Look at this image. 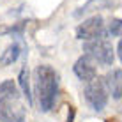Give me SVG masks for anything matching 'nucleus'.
<instances>
[{
  "label": "nucleus",
  "instance_id": "nucleus-1",
  "mask_svg": "<svg viewBox=\"0 0 122 122\" xmlns=\"http://www.w3.org/2000/svg\"><path fill=\"white\" fill-rule=\"evenodd\" d=\"M34 74H36V94L39 108L43 112H50L58 94V73L51 66L41 64L36 67Z\"/></svg>",
  "mask_w": 122,
  "mask_h": 122
},
{
  "label": "nucleus",
  "instance_id": "nucleus-2",
  "mask_svg": "<svg viewBox=\"0 0 122 122\" xmlns=\"http://www.w3.org/2000/svg\"><path fill=\"white\" fill-rule=\"evenodd\" d=\"M83 51L85 55L92 57L97 64L103 66H112L115 60V51L108 37H96L90 41H83Z\"/></svg>",
  "mask_w": 122,
  "mask_h": 122
},
{
  "label": "nucleus",
  "instance_id": "nucleus-3",
  "mask_svg": "<svg viewBox=\"0 0 122 122\" xmlns=\"http://www.w3.org/2000/svg\"><path fill=\"white\" fill-rule=\"evenodd\" d=\"M83 94H85V101L96 112L104 110V106L108 104V97H110L106 83H104V78H94L92 81H89Z\"/></svg>",
  "mask_w": 122,
  "mask_h": 122
},
{
  "label": "nucleus",
  "instance_id": "nucleus-4",
  "mask_svg": "<svg viewBox=\"0 0 122 122\" xmlns=\"http://www.w3.org/2000/svg\"><path fill=\"white\" fill-rule=\"evenodd\" d=\"M76 37L80 41H90V39H96V37H108L104 20L99 14L83 20L76 27Z\"/></svg>",
  "mask_w": 122,
  "mask_h": 122
},
{
  "label": "nucleus",
  "instance_id": "nucleus-5",
  "mask_svg": "<svg viewBox=\"0 0 122 122\" xmlns=\"http://www.w3.org/2000/svg\"><path fill=\"white\" fill-rule=\"evenodd\" d=\"M73 71L81 81L89 83L94 78H97V62H96L92 57H89V55H81L76 62H74Z\"/></svg>",
  "mask_w": 122,
  "mask_h": 122
},
{
  "label": "nucleus",
  "instance_id": "nucleus-6",
  "mask_svg": "<svg viewBox=\"0 0 122 122\" xmlns=\"http://www.w3.org/2000/svg\"><path fill=\"white\" fill-rule=\"evenodd\" d=\"M104 83L113 99H122V69H112L104 78Z\"/></svg>",
  "mask_w": 122,
  "mask_h": 122
},
{
  "label": "nucleus",
  "instance_id": "nucleus-7",
  "mask_svg": "<svg viewBox=\"0 0 122 122\" xmlns=\"http://www.w3.org/2000/svg\"><path fill=\"white\" fill-rule=\"evenodd\" d=\"M20 55H21V46H20L18 43L9 44L2 51V55H0V66H11V64H14V62L20 58Z\"/></svg>",
  "mask_w": 122,
  "mask_h": 122
},
{
  "label": "nucleus",
  "instance_id": "nucleus-8",
  "mask_svg": "<svg viewBox=\"0 0 122 122\" xmlns=\"http://www.w3.org/2000/svg\"><path fill=\"white\" fill-rule=\"evenodd\" d=\"M110 5L108 0H89L87 4H83L78 11H74V18H81L85 14H90L94 11H99V9H106Z\"/></svg>",
  "mask_w": 122,
  "mask_h": 122
},
{
  "label": "nucleus",
  "instance_id": "nucleus-9",
  "mask_svg": "<svg viewBox=\"0 0 122 122\" xmlns=\"http://www.w3.org/2000/svg\"><path fill=\"white\" fill-rule=\"evenodd\" d=\"M18 83H20V89H21V94L27 99V104L32 106V90H30V73H28L27 67H23L20 71V76H18Z\"/></svg>",
  "mask_w": 122,
  "mask_h": 122
},
{
  "label": "nucleus",
  "instance_id": "nucleus-10",
  "mask_svg": "<svg viewBox=\"0 0 122 122\" xmlns=\"http://www.w3.org/2000/svg\"><path fill=\"white\" fill-rule=\"evenodd\" d=\"M0 96L7 99H12V101H20V92H18V87L12 80H5V81L0 83Z\"/></svg>",
  "mask_w": 122,
  "mask_h": 122
},
{
  "label": "nucleus",
  "instance_id": "nucleus-11",
  "mask_svg": "<svg viewBox=\"0 0 122 122\" xmlns=\"http://www.w3.org/2000/svg\"><path fill=\"white\" fill-rule=\"evenodd\" d=\"M106 32L113 37H122V20L120 18H112L108 23Z\"/></svg>",
  "mask_w": 122,
  "mask_h": 122
},
{
  "label": "nucleus",
  "instance_id": "nucleus-12",
  "mask_svg": "<svg viewBox=\"0 0 122 122\" xmlns=\"http://www.w3.org/2000/svg\"><path fill=\"white\" fill-rule=\"evenodd\" d=\"M117 55H119L120 62H122V39L119 41V44H117Z\"/></svg>",
  "mask_w": 122,
  "mask_h": 122
},
{
  "label": "nucleus",
  "instance_id": "nucleus-13",
  "mask_svg": "<svg viewBox=\"0 0 122 122\" xmlns=\"http://www.w3.org/2000/svg\"><path fill=\"white\" fill-rule=\"evenodd\" d=\"M0 34H9V27H0Z\"/></svg>",
  "mask_w": 122,
  "mask_h": 122
},
{
  "label": "nucleus",
  "instance_id": "nucleus-14",
  "mask_svg": "<svg viewBox=\"0 0 122 122\" xmlns=\"http://www.w3.org/2000/svg\"><path fill=\"white\" fill-rule=\"evenodd\" d=\"M119 101H122V99H119ZM119 112L122 113V103H120V106H119Z\"/></svg>",
  "mask_w": 122,
  "mask_h": 122
}]
</instances>
